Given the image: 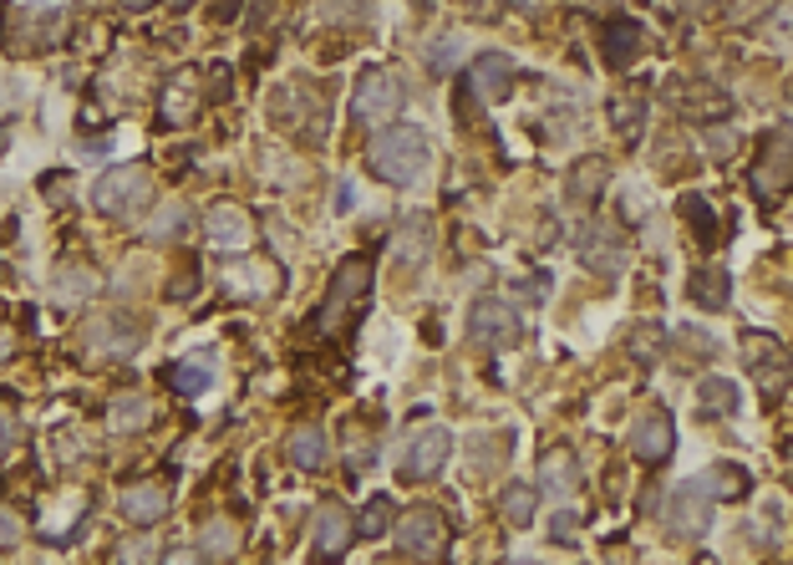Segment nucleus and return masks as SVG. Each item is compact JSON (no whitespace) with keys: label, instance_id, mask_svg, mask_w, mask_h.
Here are the masks:
<instances>
[{"label":"nucleus","instance_id":"nucleus-43","mask_svg":"<svg viewBox=\"0 0 793 565\" xmlns=\"http://www.w3.org/2000/svg\"><path fill=\"white\" fill-rule=\"evenodd\" d=\"M682 5H687V11H697V15H707V11H718L722 0H682Z\"/></svg>","mask_w":793,"mask_h":565},{"label":"nucleus","instance_id":"nucleus-25","mask_svg":"<svg viewBox=\"0 0 793 565\" xmlns=\"http://www.w3.org/2000/svg\"><path fill=\"white\" fill-rule=\"evenodd\" d=\"M92 291H97V270H87V266H61L51 275V301L57 306H82Z\"/></svg>","mask_w":793,"mask_h":565},{"label":"nucleus","instance_id":"nucleus-31","mask_svg":"<svg viewBox=\"0 0 793 565\" xmlns=\"http://www.w3.org/2000/svg\"><path fill=\"white\" fill-rule=\"evenodd\" d=\"M427 239H433V224H427V220H407L402 229H397V260L417 266V260L427 255Z\"/></svg>","mask_w":793,"mask_h":565},{"label":"nucleus","instance_id":"nucleus-23","mask_svg":"<svg viewBox=\"0 0 793 565\" xmlns=\"http://www.w3.org/2000/svg\"><path fill=\"white\" fill-rule=\"evenodd\" d=\"M687 296L702 306V311H722L727 296H733V281H727V270L722 266H697L687 281Z\"/></svg>","mask_w":793,"mask_h":565},{"label":"nucleus","instance_id":"nucleus-37","mask_svg":"<svg viewBox=\"0 0 793 565\" xmlns=\"http://www.w3.org/2000/svg\"><path fill=\"white\" fill-rule=\"evenodd\" d=\"M15 448H21V417L0 402V459H5V454H15Z\"/></svg>","mask_w":793,"mask_h":565},{"label":"nucleus","instance_id":"nucleus-36","mask_svg":"<svg viewBox=\"0 0 793 565\" xmlns=\"http://www.w3.org/2000/svg\"><path fill=\"white\" fill-rule=\"evenodd\" d=\"M21 535H26V515H21L15 505H0V551L21 545Z\"/></svg>","mask_w":793,"mask_h":565},{"label":"nucleus","instance_id":"nucleus-51","mask_svg":"<svg viewBox=\"0 0 793 565\" xmlns=\"http://www.w3.org/2000/svg\"><path fill=\"white\" fill-rule=\"evenodd\" d=\"M387 565H392V561H387Z\"/></svg>","mask_w":793,"mask_h":565},{"label":"nucleus","instance_id":"nucleus-38","mask_svg":"<svg viewBox=\"0 0 793 565\" xmlns=\"http://www.w3.org/2000/svg\"><path fill=\"white\" fill-rule=\"evenodd\" d=\"M178 224H184V209H178V204H168V209H163V214H158V220L147 224V239H168V235H174V229H178Z\"/></svg>","mask_w":793,"mask_h":565},{"label":"nucleus","instance_id":"nucleus-8","mask_svg":"<svg viewBox=\"0 0 793 565\" xmlns=\"http://www.w3.org/2000/svg\"><path fill=\"white\" fill-rule=\"evenodd\" d=\"M743 362L753 367V377H758V387H764V398L779 402L783 387H789V352H783L779 337L748 331V337H743Z\"/></svg>","mask_w":793,"mask_h":565},{"label":"nucleus","instance_id":"nucleus-39","mask_svg":"<svg viewBox=\"0 0 793 565\" xmlns=\"http://www.w3.org/2000/svg\"><path fill=\"white\" fill-rule=\"evenodd\" d=\"M575 530H580V520H575L570 509H555V520H549V540H555V545H570Z\"/></svg>","mask_w":793,"mask_h":565},{"label":"nucleus","instance_id":"nucleus-20","mask_svg":"<svg viewBox=\"0 0 793 565\" xmlns=\"http://www.w3.org/2000/svg\"><path fill=\"white\" fill-rule=\"evenodd\" d=\"M285 459H291L295 469H306V474L326 469V459H331V448H326V433L316 428V423H295V428L285 433Z\"/></svg>","mask_w":793,"mask_h":565},{"label":"nucleus","instance_id":"nucleus-42","mask_svg":"<svg viewBox=\"0 0 793 565\" xmlns=\"http://www.w3.org/2000/svg\"><path fill=\"white\" fill-rule=\"evenodd\" d=\"M707 143H712V153H733V133H727V128H712Z\"/></svg>","mask_w":793,"mask_h":565},{"label":"nucleus","instance_id":"nucleus-35","mask_svg":"<svg viewBox=\"0 0 793 565\" xmlns=\"http://www.w3.org/2000/svg\"><path fill=\"white\" fill-rule=\"evenodd\" d=\"M631 357H641V362L661 357V327L656 321H641V327L631 331Z\"/></svg>","mask_w":793,"mask_h":565},{"label":"nucleus","instance_id":"nucleus-50","mask_svg":"<svg viewBox=\"0 0 793 565\" xmlns=\"http://www.w3.org/2000/svg\"><path fill=\"white\" fill-rule=\"evenodd\" d=\"M514 565H534V561H514Z\"/></svg>","mask_w":793,"mask_h":565},{"label":"nucleus","instance_id":"nucleus-16","mask_svg":"<svg viewBox=\"0 0 793 565\" xmlns=\"http://www.w3.org/2000/svg\"><path fill=\"white\" fill-rule=\"evenodd\" d=\"M469 87L478 103H504L514 92V61L504 51H484V57L469 67Z\"/></svg>","mask_w":793,"mask_h":565},{"label":"nucleus","instance_id":"nucleus-2","mask_svg":"<svg viewBox=\"0 0 793 565\" xmlns=\"http://www.w3.org/2000/svg\"><path fill=\"white\" fill-rule=\"evenodd\" d=\"M367 164H371V174H377L382 184H397V189L417 184V179H423V168H427V138H423V128H412V122L382 128V133L371 138Z\"/></svg>","mask_w":793,"mask_h":565},{"label":"nucleus","instance_id":"nucleus-11","mask_svg":"<svg viewBox=\"0 0 793 565\" xmlns=\"http://www.w3.org/2000/svg\"><path fill=\"white\" fill-rule=\"evenodd\" d=\"M204 239H209V250H220V255H245L255 239V220L239 204H214L204 214Z\"/></svg>","mask_w":793,"mask_h":565},{"label":"nucleus","instance_id":"nucleus-9","mask_svg":"<svg viewBox=\"0 0 793 565\" xmlns=\"http://www.w3.org/2000/svg\"><path fill=\"white\" fill-rule=\"evenodd\" d=\"M352 540H356V520L336 499H326L316 509V520H310V551H316V561H326V565L341 561V555L352 551Z\"/></svg>","mask_w":793,"mask_h":565},{"label":"nucleus","instance_id":"nucleus-33","mask_svg":"<svg viewBox=\"0 0 793 565\" xmlns=\"http://www.w3.org/2000/svg\"><path fill=\"white\" fill-rule=\"evenodd\" d=\"M611 118H616V128L626 138H636V128L647 122V103H641V97H616V103H611Z\"/></svg>","mask_w":793,"mask_h":565},{"label":"nucleus","instance_id":"nucleus-7","mask_svg":"<svg viewBox=\"0 0 793 565\" xmlns=\"http://www.w3.org/2000/svg\"><path fill=\"white\" fill-rule=\"evenodd\" d=\"M448 459H453V433L433 423V428H423L407 448H402L397 474L407 479V484H423V479H438L442 469H448Z\"/></svg>","mask_w":793,"mask_h":565},{"label":"nucleus","instance_id":"nucleus-34","mask_svg":"<svg viewBox=\"0 0 793 565\" xmlns=\"http://www.w3.org/2000/svg\"><path fill=\"white\" fill-rule=\"evenodd\" d=\"M235 545H239V535H235V525L229 520H209L204 525V551L209 555H235Z\"/></svg>","mask_w":793,"mask_h":565},{"label":"nucleus","instance_id":"nucleus-24","mask_svg":"<svg viewBox=\"0 0 793 565\" xmlns=\"http://www.w3.org/2000/svg\"><path fill=\"white\" fill-rule=\"evenodd\" d=\"M147 423H153V398H143V392H118L113 408H107V428L113 433H138Z\"/></svg>","mask_w":793,"mask_h":565},{"label":"nucleus","instance_id":"nucleus-27","mask_svg":"<svg viewBox=\"0 0 793 565\" xmlns=\"http://www.w3.org/2000/svg\"><path fill=\"white\" fill-rule=\"evenodd\" d=\"M534 509H540V490H534V484H509V490L499 494V515L514 525V530H524V525L534 520Z\"/></svg>","mask_w":793,"mask_h":565},{"label":"nucleus","instance_id":"nucleus-14","mask_svg":"<svg viewBox=\"0 0 793 565\" xmlns=\"http://www.w3.org/2000/svg\"><path fill=\"white\" fill-rule=\"evenodd\" d=\"M672 448H676V423L666 408H651V413L636 417V428H631V454L641 463H666L672 459Z\"/></svg>","mask_w":793,"mask_h":565},{"label":"nucleus","instance_id":"nucleus-45","mask_svg":"<svg viewBox=\"0 0 793 565\" xmlns=\"http://www.w3.org/2000/svg\"><path fill=\"white\" fill-rule=\"evenodd\" d=\"M122 5H128V11H143V5H153V0H122Z\"/></svg>","mask_w":793,"mask_h":565},{"label":"nucleus","instance_id":"nucleus-32","mask_svg":"<svg viewBox=\"0 0 793 565\" xmlns=\"http://www.w3.org/2000/svg\"><path fill=\"white\" fill-rule=\"evenodd\" d=\"M682 214H687V224L697 229V239H702V245H712V239H718V214H712V204H707L702 193H687V199H682Z\"/></svg>","mask_w":793,"mask_h":565},{"label":"nucleus","instance_id":"nucleus-48","mask_svg":"<svg viewBox=\"0 0 793 565\" xmlns=\"http://www.w3.org/2000/svg\"><path fill=\"white\" fill-rule=\"evenodd\" d=\"M575 5H595V0H575Z\"/></svg>","mask_w":793,"mask_h":565},{"label":"nucleus","instance_id":"nucleus-21","mask_svg":"<svg viewBox=\"0 0 793 565\" xmlns=\"http://www.w3.org/2000/svg\"><path fill=\"white\" fill-rule=\"evenodd\" d=\"M580 490V463H575L570 448H549L540 459V494H555V499H570Z\"/></svg>","mask_w":793,"mask_h":565},{"label":"nucleus","instance_id":"nucleus-26","mask_svg":"<svg viewBox=\"0 0 793 565\" xmlns=\"http://www.w3.org/2000/svg\"><path fill=\"white\" fill-rule=\"evenodd\" d=\"M697 484L707 490V499H743V494L753 490L748 474H743L737 463H712L707 474H697Z\"/></svg>","mask_w":793,"mask_h":565},{"label":"nucleus","instance_id":"nucleus-49","mask_svg":"<svg viewBox=\"0 0 793 565\" xmlns=\"http://www.w3.org/2000/svg\"><path fill=\"white\" fill-rule=\"evenodd\" d=\"M417 5H438V0H417Z\"/></svg>","mask_w":793,"mask_h":565},{"label":"nucleus","instance_id":"nucleus-44","mask_svg":"<svg viewBox=\"0 0 793 565\" xmlns=\"http://www.w3.org/2000/svg\"><path fill=\"white\" fill-rule=\"evenodd\" d=\"M239 5H245V0H224V5H220V15H235Z\"/></svg>","mask_w":793,"mask_h":565},{"label":"nucleus","instance_id":"nucleus-12","mask_svg":"<svg viewBox=\"0 0 793 565\" xmlns=\"http://www.w3.org/2000/svg\"><path fill=\"white\" fill-rule=\"evenodd\" d=\"M82 337H87V346L97 352V357H113V362L132 357V352H138V342H143V331L132 327V316H122V311L87 321V327H82Z\"/></svg>","mask_w":793,"mask_h":565},{"label":"nucleus","instance_id":"nucleus-30","mask_svg":"<svg viewBox=\"0 0 793 565\" xmlns=\"http://www.w3.org/2000/svg\"><path fill=\"white\" fill-rule=\"evenodd\" d=\"M387 530H392V499H387V494H371L367 505H362V515H356V535L377 540V535H387Z\"/></svg>","mask_w":793,"mask_h":565},{"label":"nucleus","instance_id":"nucleus-10","mask_svg":"<svg viewBox=\"0 0 793 565\" xmlns=\"http://www.w3.org/2000/svg\"><path fill=\"white\" fill-rule=\"evenodd\" d=\"M469 337L488 352H499V346H514L519 342V311L509 301H478L469 311Z\"/></svg>","mask_w":793,"mask_h":565},{"label":"nucleus","instance_id":"nucleus-15","mask_svg":"<svg viewBox=\"0 0 793 565\" xmlns=\"http://www.w3.org/2000/svg\"><path fill=\"white\" fill-rule=\"evenodd\" d=\"M193 118H199V76L174 72L158 92V122L163 128H189Z\"/></svg>","mask_w":793,"mask_h":565},{"label":"nucleus","instance_id":"nucleus-4","mask_svg":"<svg viewBox=\"0 0 793 565\" xmlns=\"http://www.w3.org/2000/svg\"><path fill=\"white\" fill-rule=\"evenodd\" d=\"M753 193H758L764 204L793 193V133H783V128L764 133V143H758V164H753Z\"/></svg>","mask_w":793,"mask_h":565},{"label":"nucleus","instance_id":"nucleus-41","mask_svg":"<svg viewBox=\"0 0 793 565\" xmlns=\"http://www.w3.org/2000/svg\"><path fill=\"white\" fill-rule=\"evenodd\" d=\"M453 57H458V42H453V36H448L442 46H433V67H438V72H448V67H453Z\"/></svg>","mask_w":793,"mask_h":565},{"label":"nucleus","instance_id":"nucleus-40","mask_svg":"<svg viewBox=\"0 0 793 565\" xmlns=\"http://www.w3.org/2000/svg\"><path fill=\"white\" fill-rule=\"evenodd\" d=\"M163 565H204V551H193V545H174V551H163Z\"/></svg>","mask_w":793,"mask_h":565},{"label":"nucleus","instance_id":"nucleus-29","mask_svg":"<svg viewBox=\"0 0 793 565\" xmlns=\"http://www.w3.org/2000/svg\"><path fill=\"white\" fill-rule=\"evenodd\" d=\"M697 402H702V413H712V417H733L737 413V387L727 382V377H702Z\"/></svg>","mask_w":793,"mask_h":565},{"label":"nucleus","instance_id":"nucleus-22","mask_svg":"<svg viewBox=\"0 0 793 565\" xmlns=\"http://www.w3.org/2000/svg\"><path fill=\"white\" fill-rule=\"evenodd\" d=\"M605 179H611V168H605V158H580V164L565 174V199H570L575 209H590L595 199H601Z\"/></svg>","mask_w":793,"mask_h":565},{"label":"nucleus","instance_id":"nucleus-46","mask_svg":"<svg viewBox=\"0 0 793 565\" xmlns=\"http://www.w3.org/2000/svg\"><path fill=\"white\" fill-rule=\"evenodd\" d=\"M168 5H174V11H184V5H193V0H168Z\"/></svg>","mask_w":793,"mask_h":565},{"label":"nucleus","instance_id":"nucleus-19","mask_svg":"<svg viewBox=\"0 0 793 565\" xmlns=\"http://www.w3.org/2000/svg\"><path fill=\"white\" fill-rule=\"evenodd\" d=\"M168 505H174V494H168V484H158V479H143V484L122 490V515H128L132 525H158L163 515H168Z\"/></svg>","mask_w":793,"mask_h":565},{"label":"nucleus","instance_id":"nucleus-3","mask_svg":"<svg viewBox=\"0 0 793 565\" xmlns=\"http://www.w3.org/2000/svg\"><path fill=\"white\" fill-rule=\"evenodd\" d=\"M402 103H407V87H402V76L387 72V67H371V72L356 76L352 122H362V128H387V122L402 113Z\"/></svg>","mask_w":793,"mask_h":565},{"label":"nucleus","instance_id":"nucleus-1","mask_svg":"<svg viewBox=\"0 0 793 565\" xmlns=\"http://www.w3.org/2000/svg\"><path fill=\"white\" fill-rule=\"evenodd\" d=\"M367 296H371V255H352V260L336 266L321 306L310 311V327L321 331V337H346L356 327L362 306H367Z\"/></svg>","mask_w":793,"mask_h":565},{"label":"nucleus","instance_id":"nucleus-17","mask_svg":"<svg viewBox=\"0 0 793 565\" xmlns=\"http://www.w3.org/2000/svg\"><path fill=\"white\" fill-rule=\"evenodd\" d=\"M601 51H605L611 67H631V61L647 51V26H641V21H626V15L605 21L601 26Z\"/></svg>","mask_w":793,"mask_h":565},{"label":"nucleus","instance_id":"nucleus-5","mask_svg":"<svg viewBox=\"0 0 793 565\" xmlns=\"http://www.w3.org/2000/svg\"><path fill=\"white\" fill-rule=\"evenodd\" d=\"M147 189H153V179H147L143 164H113L103 179L92 184V204L113 214V220H128L138 204H147Z\"/></svg>","mask_w":793,"mask_h":565},{"label":"nucleus","instance_id":"nucleus-13","mask_svg":"<svg viewBox=\"0 0 793 565\" xmlns=\"http://www.w3.org/2000/svg\"><path fill=\"white\" fill-rule=\"evenodd\" d=\"M666 525H672V535H687V540H697L707 525H712V499H707V490L697 484V479H687V484H676L672 490Z\"/></svg>","mask_w":793,"mask_h":565},{"label":"nucleus","instance_id":"nucleus-47","mask_svg":"<svg viewBox=\"0 0 793 565\" xmlns=\"http://www.w3.org/2000/svg\"><path fill=\"white\" fill-rule=\"evenodd\" d=\"M789 113H793V82H789Z\"/></svg>","mask_w":793,"mask_h":565},{"label":"nucleus","instance_id":"nucleus-18","mask_svg":"<svg viewBox=\"0 0 793 565\" xmlns=\"http://www.w3.org/2000/svg\"><path fill=\"white\" fill-rule=\"evenodd\" d=\"M224 285H229V296H239V301H264L270 291H280V270L264 266V260H239V266L224 270Z\"/></svg>","mask_w":793,"mask_h":565},{"label":"nucleus","instance_id":"nucleus-6","mask_svg":"<svg viewBox=\"0 0 793 565\" xmlns=\"http://www.w3.org/2000/svg\"><path fill=\"white\" fill-rule=\"evenodd\" d=\"M392 530H397V551L412 555V561H442L448 555V520L433 505L407 509Z\"/></svg>","mask_w":793,"mask_h":565},{"label":"nucleus","instance_id":"nucleus-28","mask_svg":"<svg viewBox=\"0 0 793 565\" xmlns=\"http://www.w3.org/2000/svg\"><path fill=\"white\" fill-rule=\"evenodd\" d=\"M209 382H214V367H209V357H193V362H178V367H168V387H174V392H184V398H199Z\"/></svg>","mask_w":793,"mask_h":565}]
</instances>
